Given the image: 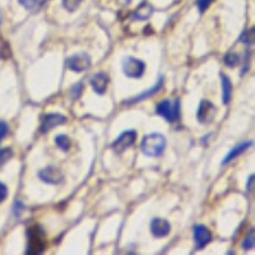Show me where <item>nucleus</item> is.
I'll return each instance as SVG.
<instances>
[{
	"label": "nucleus",
	"instance_id": "1",
	"mask_svg": "<svg viewBox=\"0 0 255 255\" xmlns=\"http://www.w3.org/2000/svg\"><path fill=\"white\" fill-rule=\"evenodd\" d=\"M167 140L161 133H151L143 138L140 143V151L147 157H160L165 153Z\"/></svg>",
	"mask_w": 255,
	"mask_h": 255
},
{
	"label": "nucleus",
	"instance_id": "12",
	"mask_svg": "<svg viewBox=\"0 0 255 255\" xmlns=\"http://www.w3.org/2000/svg\"><path fill=\"white\" fill-rule=\"evenodd\" d=\"M90 84L92 90L100 96H104L107 91V86H109V75L106 73H96L91 77Z\"/></svg>",
	"mask_w": 255,
	"mask_h": 255
},
{
	"label": "nucleus",
	"instance_id": "14",
	"mask_svg": "<svg viewBox=\"0 0 255 255\" xmlns=\"http://www.w3.org/2000/svg\"><path fill=\"white\" fill-rule=\"evenodd\" d=\"M250 147H253L252 140H248V142H244V143H241V144L236 145L235 148L231 149V151H230L229 153H227V155H226V157L223 159L222 165L223 166L229 165L230 162H232L233 160L237 159V157H239V156H241L242 153H245V152L248 151V149L250 148Z\"/></svg>",
	"mask_w": 255,
	"mask_h": 255
},
{
	"label": "nucleus",
	"instance_id": "23",
	"mask_svg": "<svg viewBox=\"0 0 255 255\" xmlns=\"http://www.w3.org/2000/svg\"><path fill=\"white\" fill-rule=\"evenodd\" d=\"M18 3L27 10H35L39 7L40 0H18Z\"/></svg>",
	"mask_w": 255,
	"mask_h": 255
},
{
	"label": "nucleus",
	"instance_id": "4",
	"mask_svg": "<svg viewBox=\"0 0 255 255\" xmlns=\"http://www.w3.org/2000/svg\"><path fill=\"white\" fill-rule=\"evenodd\" d=\"M121 68H123L124 74L128 78L133 79H139L142 78L145 73V64L140 59H137L134 56H126L121 62Z\"/></svg>",
	"mask_w": 255,
	"mask_h": 255
},
{
	"label": "nucleus",
	"instance_id": "21",
	"mask_svg": "<svg viewBox=\"0 0 255 255\" xmlns=\"http://www.w3.org/2000/svg\"><path fill=\"white\" fill-rule=\"evenodd\" d=\"M82 1H83V0H62V4L65 10H68V12L73 13V12H75L78 8L81 7Z\"/></svg>",
	"mask_w": 255,
	"mask_h": 255
},
{
	"label": "nucleus",
	"instance_id": "18",
	"mask_svg": "<svg viewBox=\"0 0 255 255\" xmlns=\"http://www.w3.org/2000/svg\"><path fill=\"white\" fill-rule=\"evenodd\" d=\"M223 62H225V64H226L227 67H230V68H235V67H237V65L240 64V55L232 51L227 52L225 59H223Z\"/></svg>",
	"mask_w": 255,
	"mask_h": 255
},
{
	"label": "nucleus",
	"instance_id": "9",
	"mask_svg": "<svg viewBox=\"0 0 255 255\" xmlns=\"http://www.w3.org/2000/svg\"><path fill=\"white\" fill-rule=\"evenodd\" d=\"M39 179L46 184L50 185H58L60 184L64 179V175H63L62 170L55 166H47V167H44L42 170L39 171Z\"/></svg>",
	"mask_w": 255,
	"mask_h": 255
},
{
	"label": "nucleus",
	"instance_id": "29",
	"mask_svg": "<svg viewBox=\"0 0 255 255\" xmlns=\"http://www.w3.org/2000/svg\"><path fill=\"white\" fill-rule=\"evenodd\" d=\"M0 24H1V14H0Z\"/></svg>",
	"mask_w": 255,
	"mask_h": 255
},
{
	"label": "nucleus",
	"instance_id": "19",
	"mask_svg": "<svg viewBox=\"0 0 255 255\" xmlns=\"http://www.w3.org/2000/svg\"><path fill=\"white\" fill-rule=\"evenodd\" d=\"M240 42L245 44V45H253L254 44V28H248L241 33L239 39Z\"/></svg>",
	"mask_w": 255,
	"mask_h": 255
},
{
	"label": "nucleus",
	"instance_id": "20",
	"mask_svg": "<svg viewBox=\"0 0 255 255\" xmlns=\"http://www.w3.org/2000/svg\"><path fill=\"white\" fill-rule=\"evenodd\" d=\"M13 156H14V152H13V149L10 148V147L0 149V167L5 165V163H7V162L9 161Z\"/></svg>",
	"mask_w": 255,
	"mask_h": 255
},
{
	"label": "nucleus",
	"instance_id": "26",
	"mask_svg": "<svg viewBox=\"0 0 255 255\" xmlns=\"http://www.w3.org/2000/svg\"><path fill=\"white\" fill-rule=\"evenodd\" d=\"M8 198V186L4 183L0 181V203H3L4 200Z\"/></svg>",
	"mask_w": 255,
	"mask_h": 255
},
{
	"label": "nucleus",
	"instance_id": "16",
	"mask_svg": "<svg viewBox=\"0 0 255 255\" xmlns=\"http://www.w3.org/2000/svg\"><path fill=\"white\" fill-rule=\"evenodd\" d=\"M221 84H222V102L229 105L232 98V82L225 73H221Z\"/></svg>",
	"mask_w": 255,
	"mask_h": 255
},
{
	"label": "nucleus",
	"instance_id": "27",
	"mask_svg": "<svg viewBox=\"0 0 255 255\" xmlns=\"http://www.w3.org/2000/svg\"><path fill=\"white\" fill-rule=\"evenodd\" d=\"M253 181H254V175H252V176L249 178V181H248V190H252V189H253Z\"/></svg>",
	"mask_w": 255,
	"mask_h": 255
},
{
	"label": "nucleus",
	"instance_id": "22",
	"mask_svg": "<svg viewBox=\"0 0 255 255\" xmlns=\"http://www.w3.org/2000/svg\"><path fill=\"white\" fill-rule=\"evenodd\" d=\"M254 246H255V233L254 231H252V232L248 233L245 240L242 241V249H244L245 252H249V250H253Z\"/></svg>",
	"mask_w": 255,
	"mask_h": 255
},
{
	"label": "nucleus",
	"instance_id": "3",
	"mask_svg": "<svg viewBox=\"0 0 255 255\" xmlns=\"http://www.w3.org/2000/svg\"><path fill=\"white\" fill-rule=\"evenodd\" d=\"M156 114L168 123H175L180 119V98L174 101L163 100L156 107Z\"/></svg>",
	"mask_w": 255,
	"mask_h": 255
},
{
	"label": "nucleus",
	"instance_id": "8",
	"mask_svg": "<svg viewBox=\"0 0 255 255\" xmlns=\"http://www.w3.org/2000/svg\"><path fill=\"white\" fill-rule=\"evenodd\" d=\"M214 115H216V106L210 101L202 100L197 111V120L200 124H209L213 121Z\"/></svg>",
	"mask_w": 255,
	"mask_h": 255
},
{
	"label": "nucleus",
	"instance_id": "24",
	"mask_svg": "<svg viewBox=\"0 0 255 255\" xmlns=\"http://www.w3.org/2000/svg\"><path fill=\"white\" fill-rule=\"evenodd\" d=\"M8 133H9V125H8V123L4 121V120H0V143L3 142L4 138L8 136Z\"/></svg>",
	"mask_w": 255,
	"mask_h": 255
},
{
	"label": "nucleus",
	"instance_id": "17",
	"mask_svg": "<svg viewBox=\"0 0 255 255\" xmlns=\"http://www.w3.org/2000/svg\"><path fill=\"white\" fill-rule=\"evenodd\" d=\"M55 144L64 152H68L71 147L70 139L65 134H59V136L55 137Z\"/></svg>",
	"mask_w": 255,
	"mask_h": 255
},
{
	"label": "nucleus",
	"instance_id": "6",
	"mask_svg": "<svg viewBox=\"0 0 255 255\" xmlns=\"http://www.w3.org/2000/svg\"><path fill=\"white\" fill-rule=\"evenodd\" d=\"M137 137H138V134H137L136 130H125V132L121 133V134L114 140L111 147H113V149L116 152L117 155H121L126 149L130 148L132 145H134V143H136L137 140Z\"/></svg>",
	"mask_w": 255,
	"mask_h": 255
},
{
	"label": "nucleus",
	"instance_id": "13",
	"mask_svg": "<svg viewBox=\"0 0 255 255\" xmlns=\"http://www.w3.org/2000/svg\"><path fill=\"white\" fill-rule=\"evenodd\" d=\"M163 82H165L163 81V77H161L159 81H157V83L153 86V87H151L149 90L144 91L143 93L138 94V96H136L134 98H132V100H129V101L126 100L125 104L132 105V104H137V102H142V101H144V100H148V98L153 97L156 93H159L160 91L162 90V87H163Z\"/></svg>",
	"mask_w": 255,
	"mask_h": 255
},
{
	"label": "nucleus",
	"instance_id": "7",
	"mask_svg": "<svg viewBox=\"0 0 255 255\" xmlns=\"http://www.w3.org/2000/svg\"><path fill=\"white\" fill-rule=\"evenodd\" d=\"M67 121H68L67 116L62 115V114H46L45 116L42 117L40 132H41V134H47L48 132L55 129L56 126L67 124Z\"/></svg>",
	"mask_w": 255,
	"mask_h": 255
},
{
	"label": "nucleus",
	"instance_id": "11",
	"mask_svg": "<svg viewBox=\"0 0 255 255\" xmlns=\"http://www.w3.org/2000/svg\"><path fill=\"white\" fill-rule=\"evenodd\" d=\"M194 240H195V245L197 249H204L206 246L212 241V233H210L209 229L204 225H197L194 227L193 231Z\"/></svg>",
	"mask_w": 255,
	"mask_h": 255
},
{
	"label": "nucleus",
	"instance_id": "25",
	"mask_svg": "<svg viewBox=\"0 0 255 255\" xmlns=\"http://www.w3.org/2000/svg\"><path fill=\"white\" fill-rule=\"evenodd\" d=\"M212 3H213V0H198L197 5H198V10H199V13L203 14L204 12L209 8V5Z\"/></svg>",
	"mask_w": 255,
	"mask_h": 255
},
{
	"label": "nucleus",
	"instance_id": "30",
	"mask_svg": "<svg viewBox=\"0 0 255 255\" xmlns=\"http://www.w3.org/2000/svg\"><path fill=\"white\" fill-rule=\"evenodd\" d=\"M45 1H47V0H42V3H45Z\"/></svg>",
	"mask_w": 255,
	"mask_h": 255
},
{
	"label": "nucleus",
	"instance_id": "10",
	"mask_svg": "<svg viewBox=\"0 0 255 255\" xmlns=\"http://www.w3.org/2000/svg\"><path fill=\"white\" fill-rule=\"evenodd\" d=\"M149 231L155 237L162 239V237H166L168 233L171 232V225L165 218L155 217L149 223Z\"/></svg>",
	"mask_w": 255,
	"mask_h": 255
},
{
	"label": "nucleus",
	"instance_id": "15",
	"mask_svg": "<svg viewBox=\"0 0 255 255\" xmlns=\"http://www.w3.org/2000/svg\"><path fill=\"white\" fill-rule=\"evenodd\" d=\"M155 13V8L152 7L149 3H142L134 10V13L132 14L133 20L136 21H147L149 20Z\"/></svg>",
	"mask_w": 255,
	"mask_h": 255
},
{
	"label": "nucleus",
	"instance_id": "5",
	"mask_svg": "<svg viewBox=\"0 0 255 255\" xmlns=\"http://www.w3.org/2000/svg\"><path fill=\"white\" fill-rule=\"evenodd\" d=\"M92 60L87 54H74L65 59V67L74 73H83L91 68Z\"/></svg>",
	"mask_w": 255,
	"mask_h": 255
},
{
	"label": "nucleus",
	"instance_id": "2",
	"mask_svg": "<svg viewBox=\"0 0 255 255\" xmlns=\"http://www.w3.org/2000/svg\"><path fill=\"white\" fill-rule=\"evenodd\" d=\"M46 250V232L41 226L33 225L27 230V254L39 255Z\"/></svg>",
	"mask_w": 255,
	"mask_h": 255
},
{
	"label": "nucleus",
	"instance_id": "28",
	"mask_svg": "<svg viewBox=\"0 0 255 255\" xmlns=\"http://www.w3.org/2000/svg\"><path fill=\"white\" fill-rule=\"evenodd\" d=\"M117 3H119L120 5H123V7H126V5H129V4L132 3V0H117Z\"/></svg>",
	"mask_w": 255,
	"mask_h": 255
}]
</instances>
